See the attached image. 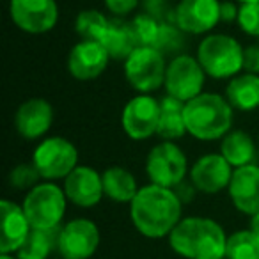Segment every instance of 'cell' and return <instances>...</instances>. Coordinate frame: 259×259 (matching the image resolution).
I'll return each instance as SVG.
<instances>
[{
	"mask_svg": "<svg viewBox=\"0 0 259 259\" xmlns=\"http://www.w3.org/2000/svg\"><path fill=\"white\" fill-rule=\"evenodd\" d=\"M238 9L234 6V2L231 0H226V2H220V22H226V23H233L238 20Z\"/></svg>",
	"mask_w": 259,
	"mask_h": 259,
	"instance_id": "cell-35",
	"label": "cell"
},
{
	"mask_svg": "<svg viewBox=\"0 0 259 259\" xmlns=\"http://www.w3.org/2000/svg\"><path fill=\"white\" fill-rule=\"evenodd\" d=\"M220 22L219 0H180L174 9V23L185 34H208Z\"/></svg>",
	"mask_w": 259,
	"mask_h": 259,
	"instance_id": "cell-13",
	"label": "cell"
},
{
	"mask_svg": "<svg viewBox=\"0 0 259 259\" xmlns=\"http://www.w3.org/2000/svg\"><path fill=\"white\" fill-rule=\"evenodd\" d=\"M174 192L178 194V197L181 199L183 204H188V202L194 201L195 192H199V190L195 188V185L192 183V181H181L178 187H174Z\"/></svg>",
	"mask_w": 259,
	"mask_h": 259,
	"instance_id": "cell-34",
	"label": "cell"
},
{
	"mask_svg": "<svg viewBox=\"0 0 259 259\" xmlns=\"http://www.w3.org/2000/svg\"><path fill=\"white\" fill-rule=\"evenodd\" d=\"M233 110L227 98L215 93H201L185 103L187 134L202 142L219 141L231 132Z\"/></svg>",
	"mask_w": 259,
	"mask_h": 259,
	"instance_id": "cell-3",
	"label": "cell"
},
{
	"mask_svg": "<svg viewBox=\"0 0 259 259\" xmlns=\"http://www.w3.org/2000/svg\"><path fill=\"white\" fill-rule=\"evenodd\" d=\"M243 50L233 36L208 34L199 43L197 61L211 78H233L243 69Z\"/></svg>",
	"mask_w": 259,
	"mask_h": 259,
	"instance_id": "cell-4",
	"label": "cell"
},
{
	"mask_svg": "<svg viewBox=\"0 0 259 259\" xmlns=\"http://www.w3.org/2000/svg\"><path fill=\"white\" fill-rule=\"evenodd\" d=\"M227 192L240 213L248 217L259 213V165L250 163L234 169Z\"/></svg>",
	"mask_w": 259,
	"mask_h": 259,
	"instance_id": "cell-18",
	"label": "cell"
},
{
	"mask_svg": "<svg viewBox=\"0 0 259 259\" xmlns=\"http://www.w3.org/2000/svg\"><path fill=\"white\" fill-rule=\"evenodd\" d=\"M220 155L234 167L250 165L255 160V142L247 132L234 130L222 137L220 142Z\"/></svg>",
	"mask_w": 259,
	"mask_h": 259,
	"instance_id": "cell-21",
	"label": "cell"
},
{
	"mask_svg": "<svg viewBox=\"0 0 259 259\" xmlns=\"http://www.w3.org/2000/svg\"><path fill=\"white\" fill-rule=\"evenodd\" d=\"M103 178V190L108 199L115 202H132L139 192L137 180L124 167H108L101 172Z\"/></svg>",
	"mask_w": 259,
	"mask_h": 259,
	"instance_id": "cell-23",
	"label": "cell"
},
{
	"mask_svg": "<svg viewBox=\"0 0 259 259\" xmlns=\"http://www.w3.org/2000/svg\"><path fill=\"white\" fill-rule=\"evenodd\" d=\"M185 101L172 98L167 94L163 100H160V122H158V135L163 141H176L187 134L185 126Z\"/></svg>",
	"mask_w": 259,
	"mask_h": 259,
	"instance_id": "cell-22",
	"label": "cell"
},
{
	"mask_svg": "<svg viewBox=\"0 0 259 259\" xmlns=\"http://www.w3.org/2000/svg\"><path fill=\"white\" fill-rule=\"evenodd\" d=\"M162 25L153 15L142 13L137 15L132 22H130V29L135 37L137 47H155L158 45L160 34H162Z\"/></svg>",
	"mask_w": 259,
	"mask_h": 259,
	"instance_id": "cell-28",
	"label": "cell"
},
{
	"mask_svg": "<svg viewBox=\"0 0 259 259\" xmlns=\"http://www.w3.org/2000/svg\"><path fill=\"white\" fill-rule=\"evenodd\" d=\"M9 16L20 30L27 34H47L59 22L55 0H11Z\"/></svg>",
	"mask_w": 259,
	"mask_h": 259,
	"instance_id": "cell-12",
	"label": "cell"
},
{
	"mask_svg": "<svg viewBox=\"0 0 259 259\" xmlns=\"http://www.w3.org/2000/svg\"><path fill=\"white\" fill-rule=\"evenodd\" d=\"M64 192L68 201L78 208H93L103 199V178L96 169L76 165L64 178Z\"/></svg>",
	"mask_w": 259,
	"mask_h": 259,
	"instance_id": "cell-16",
	"label": "cell"
},
{
	"mask_svg": "<svg viewBox=\"0 0 259 259\" xmlns=\"http://www.w3.org/2000/svg\"><path fill=\"white\" fill-rule=\"evenodd\" d=\"M257 41H259V36H257Z\"/></svg>",
	"mask_w": 259,
	"mask_h": 259,
	"instance_id": "cell-39",
	"label": "cell"
},
{
	"mask_svg": "<svg viewBox=\"0 0 259 259\" xmlns=\"http://www.w3.org/2000/svg\"><path fill=\"white\" fill-rule=\"evenodd\" d=\"M57 234L59 229H30L15 255L18 259H48L54 248H57Z\"/></svg>",
	"mask_w": 259,
	"mask_h": 259,
	"instance_id": "cell-25",
	"label": "cell"
},
{
	"mask_svg": "<svg viewBox=\"0 0 259 259\" xmlns=\"http://www.w3.org/2000/svg\"><path fill=\"white\" fill-rule=\"evenodd\" d=\"M169 245L185 259H224L227 234L217 220L185 217L169 234Z\"/></svg>",
	"mask_w": 259,
	"mask_h": 259,
	"instance_id": "cell-2",
	"label": "cell"
},
{
	"mask_svg": "<svg viewBox=\"0 0 259 259\" xmlns=\"http://www.w3.org/2000/svg\"><path fill=\"white\" fill-rule=\"evenodd\" d=\"M160 101L151 94H141L126 101L121 114V126L132 141H146L158 132Z\"/></svg>",
	"mask_w": 259,
	"mask_h": 259,
	"instance_id": "cell-11",
	"label": "cell"
},
{
	"mask_svg": "<svg viewBox=\"0 0 259 259\" xmlns=\"http://www.w3.org/2000/svg\"><path fill=\"white\" fill-rule=\"evenodd\" d=\"M206 71L202 69L197 57L181 54L176 55L172 61L167 64L165 71V87L167 94L178 98L181 101H190L192 98L199 96L202 93V87L206 82Z\"/></svg>",
	"mask_w": 259,
	"mask_h": 259,
	"instance_id": "cell-9",
	"label": "cell"
},
{
	"mask_svg": "<svg viewBox=\"0 0 259 259\" xmlns=\"http://www.w3.org/2000/svg\"><path fill=\"white\" fill-rule=\"evenodd\" d=\"M0 259H18L15 254H0Z\"/></svg>",
	"mask_w": 259,
	"mask_h": 259,
	"instance_id": "cell-37",
	"label": "cell"
},
{
	"mask_svg": "<svg viewBox=\"0 0 259 259\" xmlns=\"http://www.w3.org/2000/svg\"><path fill=\"white\" fill-rule=\"evenodd\" d=\"M110 55L100 41L80 39L68 55V71L80 82H89L107 69Z\"/></svg>",
	"mask_w": 259,
	"mask_h": 259,
	"instance_id": "cell-15",
	"label": "cell"
},
{
	"mask_svg": "<svg viewBox=\"0 0 259 259\" xmlns=\"http://www.w3.org/2000/svg\"><path fill=\"white\" fill-rule=\"evenodd\" d=\"M130 217L142 236L160 240L169 236L183 219V202L174 188L149 183L139 188L130 202Z\"/></svg>",
	"mask_w": 259,
	"mask_h": 259,
	"instance_id": "cell-1",
	"label": "cell"
},
{
	"mask_svg": "<svg viewBox=\"0 0 259 259\" xmlns=\"http://www.w3.org/2000/svg\"><path fill=\"white\" fill-rule=\"evenodd\" d=\"M226 98L234 110L250 112L259 108V75L238 73L227 83Z\"/></svg>",
	"mask_w": 259,
	"mask_h": 259,
	"instance_id": "cell-20",
	"label": "cell"
},
{
	"mask_svg": "<svg viewBox=\"0 0 259 259\" xmlns=\"http://www.w3.org/2000/svg\"><path fill=\"white\" fill-rule=\"evenodd\" d=\"M100 43L105 47V50L108 52L110 59L124 62L128 59V55L137 48L135 37L130 29V23H124L121 20H110L107 30H105L103 37L100 39Z\"/></svg>",
	"mask_w": 259,
	"mask_h": 259,
	"instance_id": "cell-24",
	"label": "cell"
},
{
	"mask_svg": "<svg viewBox=\"0 0 259 259\" xmlns=\"http://www.w3.org/2000/svg\"><path fill=\"white\" fill-rule=\"evenodd\" d=\"M224 259H226V257H224Z\"/></svg>",
	"mask_w": 259,
	"mask_h": 259,
	"instance_id": "cell-40",
	"label": "cell"
},
{
	"mask_svg": "<svg viewBox=\"0 0 259 259\" xmlns=\"http://www.w3.org/2000/svg\"><path fill=\"white\" fill-rule=\"evenodd\" d=\"M238 25L247 36H259V2H247L238 9Z\"/></svg>",
	"mask_w": 259,
	"mask_h": 259,
	"instance_id": "cell-30",
	"label": "cell"
},
{
	"mask_svg": "<svg viewBox=\"0 0 259 259\" xmlns=\"http://www.w3.org/2000/svg\"><path fill=\"white\" fill-rule=\"evenodd\" d=\"M240 4H247V2H259V0H236Z\"/></svg>",
	"mask_w": 259,
	"mask_h": 259,
	"instance_id": "cell-38",
	"label": "cell"
},
{
	"mask_svg": "<svg viewBox=\"0 0 259 259\" xmlns=\"http://www.w3.org/2000/svg\"><path fill=\"white\" fill-rule=\"evenodd\" d=\"M32 163L45 181H59L78 165V151L68 139L47 137L34 149Z\"/></svg>",
	"mask_w": 259,
	"mask_h": 259,
	"instance_id": "cell-7",
	"label": "cell"
},
{
	"mask_svg": "<svg viewBox=\"0 0 259 259\" xmlns=\"http://www.w3.org/2000/svg\"><path fill=\"white\" fill-rule=\"evenodd\" d=\"M108 23H110V20L98 9H83L75 20V30L80 36V39L100 41L107 30Z\"/></svg>",
	"mask_w": 259,
	"mask_h": 259,
	"instance_id": "cell-27",
	"label": "cell"
},
{
	"mask_svg": "<svg viewBox=\"0 0 259 259\" xmlns=\"http://www.w3.org/2000/svg\"><path fill=\"white\" fill-rule=\"evenodd\" d=\"M2 238H0V254H15L30 233V222L23 211L22 204L2 199Z\"/></svg>",
	"mask_w": 259,
	"mask_h": 259,
	"instance_id": "cell-19",
	"label": "cell"
},
{
	"mask_svg": "<svg viewBox=\"0 0 259 259\" xmlns=\"http://www.w3.org/2000/svg\"><path fill=\"white\" fill-rule=\"evenodd\" d=\"M233 172L234 167L220 153L202 155L201 158L195 160L188 170L190 181L195 185V188L208 195L226 190L231 183Z\"/></svg>",
	"mask_w": 259,
	"mask_h": 259,
	"instance_id": "cell-14",
	"label": "cell"
},
{
	"mask_svg": "<svg viewBox=\"0 0 259 259\" xmlns=\"http://www.w3.org/2000/svg\"><path fill=\"white\" fill-rule=\"evenodd\" d=\"M188 172V160L185 151L174 141L156 144L146 156V174L149 183L174 188L185 181Z\"/></svg>",
	"mask_w": 259,
	"mask_h": 259,
	"instance_id": "cell-8",
	"label": "cell"
},
{
	"mask_svg": "<svg viewBox=\"0 0 259 259\" xmlns=\"http://www.w3.org/2000/svg\"><path fill=\"white\" fill-rule=\"evenodd\" d=\"M54 122V108L43 98H30L23 101L15 114V126L20 137L36 141L48 134Z\"/></svg>",
	"mask_w": 259,
	"mask_h": 259,
	"instance_id": "cell-17",
	"label": "cell"
},
{
	"mask_svg": "<svg viewBox=\"0 0 259 259\" xmlns=\"http://www.w3.org/2000/svg\"><path fill=\"white\" fill-rule=\"evenodd\" d=\"M41 180L39 170L36 169L32 162L30 163H20L9 172V185L16 190H27L34 188Z\"/></svg>",
	"mask_w": 259,
	"mask_h": 259,
	"instance_id": "cell-29",
	"label": "cell"
},
{
	"mask_svg": "<svg viewBox=\"0 0 259 259\" xmlns=\"http://www.w3.org/2000/svg\"><path fill=\"white\" fill-rule=\"evenodd\" d=\"M226 259H259V236L250 229L229 234Z\"/></svg>",
	"mask_w": 259,
	"mask_h": 259,
	"instance_id": "cell-26",
	"label": "cell"
},
{
	"mask_svg": "<svg viewBox=\"0 0 259 259\" xmlns=\"http://www.w3.org/2000/svg\"><path fill=\"white\" fill-rule=\"evenodd\" d=\"M100 229L89 219H73L59 227L57 250L62 259H89L100 247Z\"/></svg>",
	"mask_w": 259,
	"mask_h": 259,
	"instance_id": "cell-10",
	"label": "cell"
},
{
	"mask_svg": "<svg viewBox=\"0 0 259 259\" xmlns=\"http://www.w3.org/2000/svg\"><path fill=\"white\" fill-rule=\"evenodd\" d=\"M248 229L259 236V213H255V215L250 217V220H248Z\"/></svg>",
	"mask_w": 259,
	"mask_h": 259,
	"instance_id": "cell-36",
	"label": "cell"
},
{
	"mask_svg": "<svg viewBox=\"0 0 259 259\" xmlns=\"http://www.w3.org/2000/svg\"><path fill=\"white\" fill-rule=\"evenodd\" d=\"M180 32L181 30L178 27H170V25H162V34H160V39L156 48L162 50L163 54L169 50H176L180 47Z\"/></svg>",
	"mask_w": 259,
	"mask_h": 259,
	"instance_id": "cell-31",
	"label": "cell"
},
{
	"mask_svg": "<svg viewBox=\"0 0 259 259\" xmlns=\"http://www.w3.org/2000/svg\"><path fill=\"white\" fill-rule=\"evenodd\" d=\"M103 2L110 15H114L115 18H122V16H128L130 13H134L141 0H103Z\"/></svg>",
	"mask_w": 259,
	"mask_h": 259,
	"instance_id": "cell-32",
	"label": "cell"
},
{
	"mask_svg": "<svg viewBox=\"0 0 259 259\" xmlns=\"http://www.w3.org/2000/svg\"><path fill=\"white\" fill-rule=\"evenodd\" d=\"M167 62L163 52L155 47H137L124 61V78L132 89L151 94L165 82Z\"/></svg>",
	"mask_w": 259,
	"mask_h": 259,
	"instance_id": "cell-6",
	"label": "cell"
},
{
	"mask_svg": "<svg viewBox=\"0 0 259 259\" xmlns=\"http://www.w3.org/2000/svg\"><path fill=\"white\" fill-rule=\"evenodd\" d=\"M66 202L68 197L64 188L54 181H45L27 192L22 206L32 229L52 231L61 226L66 215Z\"/></svg>",
	"mask_w": 259,
	"mask_h": 259,
	"instance_id": "cell-5",
	"label": "cell"
},
{
	"mask_svg": "<svg viewBox=\"0 0 259 259\" xmlns=\"http://www.w3.org/2000/svg\"><path fill=\"white\" fill-rule=\"evenodd\" d=\"M243 69L259 75V45H250L243 50Z\"/></svg>",
	"mask_w": 259,
	"mask_h": 259,
	"instance_id": "cell-33",
	"label": "cell"
}]
</instances>
